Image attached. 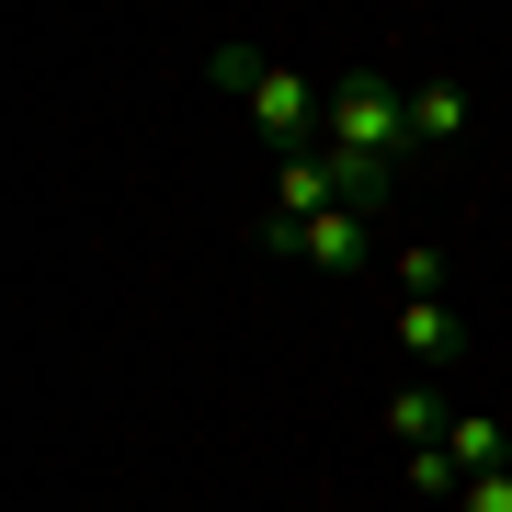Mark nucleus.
<instances>
[{"label":"nucleus","instance_id":"1","mask_svg":"<svg viewBox=\"0 0 512 512\" xmlns=\"http://www.w3.org/2000/svg\"><path fill=\"white\" fill-rule=\"evenodd\" d=\"M330 148L399 171V148H410V92H387L376 69H342V80H330Z\"/></svg>","mask_w":512,"mask_h":512},{"label":"nucleus","instance_id":"2","mask_svg":"<svg viewBox=\"0 0 512 512\" xmlns=\"http://www.w3.org/2000/svg\"><path fill=\"white\" fill-rule=\"evenodd\" d=\"M285 262H308V274H365V251H376V205H330V217H308V228H262Z\"/></svg>","mask_w":512,"mask_h":512},{"label":"nucleus","instance_id":"3","mask_svg":"<svg viewBox=\"0 0 512 512\" xmlns=\"http://www.w3.org/2000/svg\"><path fill=\"white\" fill-rule=\"evenodd\" d=\"M387 330H399V353H410L421 376H433V365H456V342H467L444 296H399V308H387Z\"/></svg>","mask_w":512,"mask_h":512},{"label":"nucleus","instance_id":"4","mask_svg":"<svg viewBox=\"0 0 512 512\" xmlns=\"http://www.w3.org/2000/svg\"><path fill=\"white\" fill-rule=\"evenodd\" d=\"M330 205H342V171H330V148H308V160H285V171H274V217H285V228L330 217Z\"/></svg>","mask_w":512,"mask_h":512},{"label":"nucleus","instance_id":"5","mask_svg":"<svg viewBox=\"0 0 512 512\" xmlns=\"http://www.w3.org/2000/svg\"><path fill=\"white\" fill-rule=\"evenodd\" d=\"M387 421H399V433H410V444H444V433H456V399H444V387H433V376H410V387H399V399H387Z\"/></svg>","mask_w":512,"mask_h":512},{"label":"nucleus","instance_id":"6","mask_svg":"<svg viewBox=\"0 0 512 512\" xmlns=\"http://www.w3.org/2000/svg\"><path fill=\"white\" fill-rule=\"evenodd\" d=\"M444 456H456L467 478H490V467H512V433H501L490 410H456V433H444Z\"/></svg>","mask_w":512,"mask_h":512},{"label":"nucleus","instance_id":"7","mask_svg":"<svg viewBox=\"0 0 512 512\" xmlns=\"http://www.w3.org/2000/svg\"><path fill=\"white\" fill-rule=\"evenodd\" d=\"M456 126H467V92H456V80H421V92H410V148H444Z\"/></svg>","mask_w":512,"mask_h":512},{"label":"nucleus","instance_id":"8","mask_svg":"<svg viewBox=\"0 0 512 512\" xmlns=\"http://www.w3.org/2000/svg\"><path fill=\"white\" fill-rule=\"evenodd\" d=\"M205 69H217V92H239V103H251V92H262V69H274V57H262V46H239V35H228L217 57H205Z\"/></svg>","mask_w":512,"mask_h":512},{"label":"nucleus","instance_id":"9","mask_svg":"<svg viewBox=\"0 0 512 512\" xmlns=\"http://www.w3.org/2000/svg\"><path fill=\"white\" fill-rule=\"evenodd\" d=\"M399 478H410V490H433V501H444V490H456V478H467V467H456V456H444V444H410V467H399Z\"/></svg>","mask_w":512,"mask_h":512},{"label":"nucleus","instance_id":"10","mask_svg":"<svg viewBox=\"0 0 512 512\" xmlns=\"http://www.w3.org/2000/svg\"><path fill=\"white\" fill-rule=\"evenodd\" d=\"M456 512H512V467H490V478H467V490H456Z\"/></svg>","mask_w":512,"mask_h":512},{"label":"nucleus","instance_id":"11","mask_svg":"<svg viewBox=\"0 0 512 512\" xmlns=\"http://www.w3.org/2000/svg\"><path fill=\"white\" fill-rule=\"evenodd\" d=\"M399 296H444V262L433 251H399Z\"/></svg>","mask_w":512,"mask_h":512}]
</instances>
